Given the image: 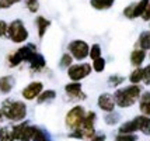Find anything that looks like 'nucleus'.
<instances>
[{
    "label": "nucleus",
    "mask_w": 150,
    "mask_h": 141,
    "mask_svg": "<svg viewBox=\"0 0 150 141\" xmlns=\"http://www.w3.org/2000/svg\"><path fill=\"white\" fill-rule=\"evenodd\" d=\"M143 93V87L140 85H129V86L121 87V89H117L114 92V97H115V103H117L118 107H131L136 103L140 96Z\"/></svg>",
    "instance_id": "nucleus-1"
},
{
    "label": "nucleus",
    "mask_w": 150,
    "mask_h": 141,
    "mask_svg": "<svg viewBox=\"0 0 150 141\" xmlns=\"http://www.w3.org/2000/svg\"><path fill=\"white\" fill-rule=\"evenodd\" d=\"M1 110L7 120L14 123H21L27 117V104L21 100L6 99L1 103Z\"/></svg>",
    "instance_id": "nucleus-2"
},
{
    "label": "nucleus",
    "mask_w": 150,
    "mask_h": 141,
    "mask_svg": "<svg viewBox=\"0 0 150 141\" xmlns=\"http://www.w3.org/2000/svg\"><path fill=\"white\" fill-rule=\"evenodd\" d=\"M96 120H97V114L94 112H87L84 120L81 123V126L77 130H73L72 133H69V138H76V140H91L96 133Z\"/></svg>",
    "instance_id": "nucleus-3"
},
{
    "label": "nucleus",
    "mask_w": 150,
    "mask_h": 141,
    "mask_svg": "<svg viewBox=\"0 0 150 141\" xmlns=\"http://www.w3.org/2000/svg\"><path fill=\"white\" fill-rule=\"evenodd\" d=\"M7 37L10 40L16 42V44H21L24 41L28 40L30 34H28V30L25 28L23 20H13L10 24H8V28H7Z\"/></svg>",
    "instance_id": "nucleus-4"
},
{
    "label": "nucleus",
    "mask_w": 150,
    "mask_h": 141,
    "mask_svg": "<svg viewBox=\"0 0 150 141\" xmlns=\"http://www.w3.org/2000/svg\"><path fill=\"white\" fill-rule=\"evenodd\" d=\"M86 114V109L81 106V104H77V106H74L72 107L67 113H66V117H65V124L66 127L69 128L70 131L73 130H77L80 126H81V123L84 120Z\"/></svg>",
    "instance_id": "nucleus-5"
},
{
    "label": "nucleus",
    "mask_w": 150,
    "mask_h": 141,
    "mask_svg": "<svg viewBox=\"0 0 150 141\" xmlns=\"http://www.w3.org/2000/svg\"><path fill=\"white\" fill-rule=\"evenodd\" d=\"M67 49L73 58L77 61H83L90 55V45L84 40H73L67 45Z\"/></svg>",
    "instance_id": "nucleus-6"
},
{
    "label": "nucleus",
    "mask_w": 150,
    "mask_h": 141,
    "mask_svg": "<svg viewBox=\"0 0 150 141\" xmlns=\"http://www.w3.org/2000/svg\"><path fill=\"white\" fill-rule=\"evenodd\" d=\"M91 71H93V65H90V64H86V62L76 64V65H72L67 69V76L70 78L72 82H80L91 74Z\"/></svg>",
    "instance_id": "nucleus-7"
},
{
    "label": "nucleus",
    "mask_w": 150,
    "mask_h": 141,
    "mask_svg": "<svg viewBox=\"0 0 150 141\" xmlns=\"http://www.w3.org/2000/svg\"><path fill=\"white\" fill-rule=\"evenodd\" d=\"M13 134L16 141H33L34 126H31L28 121H21L13 126Z\"/></svg>",
    "instance_id": "nucleus-8"
},
{
    "label": "nucleus",
    "mask_w": 150,
    "mask_h": 141,
    "mask_svg": "<svg viewBox=\"0 0 150 141\" xmlns=\"http://www.w3.org/2000/svg\"><path fill=\"white\" fill-rule=\"evenodd\" d=\"M42 92H44V83L39 81H35V82H31L30 85H27L21 90V96L25 100H34V99H38V96Z\"/></svg>",
    "instance_id": "nucleus-9"
},
{
    "label": "nucleus",
    "mask_w": 150,
    "mask_h": 141,
    "mask_svg": "<svg viewBox=\"0 0 150 141\" xmlns=\"http://www.w3.org/2000/svg\"><path fill=\"white\" fill-rule=\"evenodd\" d=\"M65 92L70 100H86L87 94L83 92L80 82H70L65 86Z\"/></svg>",
    "instance_id": "nucleus-10"
},
{
    "label": "nucleus",
    "mask_w": 150,
    "mask_h": 141,
    "mask_svg": "<svg viewBox=\"0 0 150 141\" xmlns=\"http://www.w3.org/2000/svg\"><path fill=\"white\" fill-rule=\"evenodd\" d=\"M97 106L100 107V110H103L105 113H111V112H114V110H115V106H117L114 94L108 93V92L101 93L97 99Z\"/></svg>",
    "instance_id": "nucleus-11"
},
{
    "label": "nucleus",
    "mask_w": 150,
    "mask_h": 141,
    "mask_svg": "<svg viewBox=\"0 0 150 141\" xmlns=\"http://www.w3.org/2000/svg\"><path fill=\"white\" fill-rule=\"evenodd\" d=\"M16 85V79L11 75H6L0 78V94H8Z\"/></svg>",
    "instance_id": "nucleus-12"
},
{
    "label": "nucleus",
    "mask_w": 150,
    "mask_h": 141,
    "mask_svg": "<svg viewBox=\"0 0 150 141\" xmlns=\"http://www.w3.org/2000/svg\"><path fill=\"white\" fill-rule=\"evenodd\" d=\"M136 131H139V126L135 119L122 123L118 128V134H135Z\"/></svg>",
    "instance_id": "nucleus-13"
},
{
    "label": "nucleus",
    "mask_w": 150,
    "mask_h": 141,
    "mask_svg": "<svg viewBox=\"0 0 150 141\" xmlns=\"http://www.w3.org/2000/svg\"><path fill=\"white\" fill-rule=\"evenodd\" d=\"M146 59V51L140 49V48H135L131 52V64L135 68H140V65Z\"/></svg>",
    "instance_id": "nucleus-14"
},
{
    "label": "nucleus",
    "mask_w": 150,
    "mask_h": 141,
    "mask_svg": "<svg viewBox=\"0 0 150 141\" xmlns=\"http://www.w3.org/2000/svg\"><path fill=\"white\" fill-rule=\"evenodd\" d=\"M135 120L137 121L139 126V131L143 133L144 135H150V117L144 116V114H139L135 117Z\"/></svg>",
    "instance_id": "nucleus-15"
},
{
    "label": "nucleus",
    "mask_w": 150,
    "mask_h": 141,
    "mask_svg": "<svg viewBox=\"0 0 150 141\" xmlns=\"http://www.w3.org/2000/svg\"><path fill=\"white\" fill-rule=\"evenodd\" d=\"M45 65H46L45 58L39 54V52H35L34 57L30 59V67H31L33 71H37V72H38V71H41V69H44Z\"/></svg>",
    "instance_id": "nucleus-16"
},
{
    "label": "nucleus",
    "mask_w": 150,
    "mask_h": 141,
    "mask_svg": "<svg viewBox=\"0 0 150 141\" xmlns=\"http://www.w3.org/2000/svg\"><path fill=\"white\" fill-rule=\"evenodd\" d=\"M136 48L150 51V31H142L136 41Z\"/></svg>",
    "instance_id": "nucleus-17"
},
{
    "label": "nucleus",
    "mask_w": 150,
    "mask_h": 141,
    "mask_svg": "<svg viewBox=\"0 0 150 141\" xmlns=\"http://www.w3.org/2000/svg\"><path fill=\"white\" fill-rule=\"evenodd\" d=\"M144 81V68H135L129 75V82L132 85H140V82Z\"/></svg>",
    "instance_id": "nucleus-18"
},
{
    "label": "nucleus",
    "mask_w": 150,
    "mask_h": 141,
    "mask_svg": "<svg viewBox=\"0 0 150 141\" xmlns=\"http://www.w3.org/2000/svg\"><path fill=\"white\" fill-rule=\"evenodd\" d=\"M35 24H37V27H38V37L39 38H44L48 27L51 26V21L46 20L45 17H42V16H38L37 20H35Z\"/></svg>",
    "instance_id": "nucleus-19"
},
{
    "label": "nucleus",
    "mask_w": 150,
    "mask_h": 141,
    "mask_svg": "<svg viewBox=\"0 0 150 141\" xmlns=\"http://www.w3.org/2000/svg\"><path fill=\"white\" fill-rule=\"evenodd\" d=\"M150 0H139L136 4H135V9H133V14H132V20L133 19H137V17H142L143 13L146 11V9L149 6Z\"/></svg>",
    "instance_id": "nucleus-20"
},
{
    "label": "nucleus",
    "mask_w": 150,
    "mask_h": 141,
    "mask_svg": "<svg viewBox=\"0 0 150 141\" xmlns=\"http://www.w3.org/2000/svg\"><path fill=\"white\" fill-rule=\"evenodd\" d=\"M0 141H16L13 134V126H4L0 128Z\"/></svg>",
    "instance_id": "nucleus-21"
},
{
    "label": "nucleus",
    "mask_w": 150,
    "mask_h": 141,
    "mask_svg": "<svg viewBox=\"0 0 150 141\" xmlns=\"http://www.w3.org/2000/svg\"><path fill=\"white\" fill-rule=\"evenodd\" d=\"M104 121L107 126H117L118 123L121 121V114L118 112H111V113H107L104 116Z\"/></svg>",
    "instance_id": "nucleus-22"
},
{
    "label": "nucleus",
    "mask_w": 150,
    "mask_h": 141,
    "mask_svg": "<svg viewBox=\"0 0 150 141\" xmlns=\"http://www.w3.org/2000/svg\"><path fill=\"white\" fill-rule=\"evenodd\" d=\"M55 97H56V92H55V90H52V89H48V90H44V92L38 96L37 103H38V104H42V103H45V102L53 100Z\"/></svg>",
    "instance_id": "nucleus-23"
},
{
    "label": "nucleus",
    "mask_w": 150,
    "mask_h": 141,
    "mask_svg": "<svg viewBox=\"0 0 150 141\" xmlns=\"http://www.w3.org/2000/svg\"><path fill=\"white\" fill-rule=\"evenodd\" d=\"M33 141H51L49 135L46 134L42 128L34 126V135H33Z\"/></svg>",
    "instance_id": "nucleus-24"
},
{
    "label": "nucleus",
    "mask_w": 150,
    "mask_h": 141,
    "mask_svg": "<svg viewBox=\"0 0 150 141\" xmlns=\"http://www.w3.org/2000/svg\"><path fill=\"white\" fill-rule=\"evenodd\" d=\"M8 65L11 68H16V67H18L21 62H24L23 61V58H21V55H20L18 51H14V52H11V54L8 55Z\"/></svg>",
    "instance_id": "nucleus-25"
},
{
    "label": "nucleus",
    "mask_w": 150,
    "mask_h": 141,
    "mask_svg": "<svg viewBox=\"0 0 150 141\" xmlns=\"http://www.w3.org/2000/svg\"><path fill=\"white\" fill-rule=\"evenodd\" d=\"M105 65H107V61L101 57V58H98V59L93 61V71H96L97 74H101V72H104Z\"/></svg>",
    "instance_id": "nucleus-26"
},
{
    "label": "nucleus",
    "mask_w": 150,
    "mask_h": 141,
    "mask_svg": "<svg viewBox=\"0 0 150 141\" xmlns=\"http://www.w3.org/2000/svg\"><path fill=\"white\" fill-rule=\"evenodd\" d=\"M101 54H103V51H101V45L100 44H93L91 47H90V58L93 61L98 59V58H101Z\"/></svg>",
    "instance_id": "nucleus-27"
},
{
    "label": "nucleus",
    "mask_w": 150,
    "mask_h": 141,
    "mask_svg": "<svg viewBox=\"0 0 150 141\" xmlns=\"http://www.w3.org/2000/svg\"><path fill=\"white\" fill-rule=\"evenodd\" d=\"M73 59H74V58L72 57V54H63L62 58H60V62H59V64H60V68H63V69L67 68V69H69V68L73 65Z\"/></svg>",
    "instance_id": "nucleus-28"
},
{
    "label": "nucleus",
    "mask_w": 150,
    "mask_h": 141,
    "mask_svg": "<svg viewBox=\"0 0 150 141\" xmlns=\"http://www.w3.org/2000/svg\"><path fill=\"white\" fill-rule=\"evenodd\" d=\"M124 81H125V78L121 76V75H111V76L108 78V83H110L111 87H118Z\"/></svg>",
    "instance_id": "nucleus-29"
},
{
    "label": "nucleus",
    "mask_w": 150,
    "mask_h": 141,
    "mask_svg": "<svg viewBox=\"0 0 150 141\" xmlns=\"http://www.w3.org/2000/svg\"><path fill=\"white\" fill-rule=\"evenodd\" d=\"M139 137L136 134H117L114 141H137Z\"/></svg>",
    "instance_id": "nucleus-30"
},
{
    "label": "nucleus",
    "mask_w": 150,
    "mask_h": 141,
    "mask_svg": "<svg viewBox=\"0 0 150 141\" xmlns=\"http://www.w3.org/2000/svg\"><path fill=\"white\" fill-rule=\"evenodd\" d=\"M139 110L142 114L150 117V102H139Z\"/></svg>",
    "instance_id": "nucleus-31"
},
{
    "label": "nucleus",
    "mask_w": 150,
    "mask_h": 141,
    "mask_svg": "<svg viewBox=\"0 0 150 141\" xmlns=\"http://www.w3.org/2000/svg\"><path fill=\"white\" fill-rule=\"evenodd\" d=\"M21 0H0V10H6L8 7H11L13 4H17Z\"/></svg>",
    "instance_id": "nucleus-32"
},
{
    "label": "nucleus",
    "mask_w": 150,
    "mask_h": 141,
    "mask_svg": "<svg viewBox=\"0 0 150 141\" xmlns=\"http://www.w3.org/2000/svg\"><path fill=\"white\" fill-rule=\"evenodd\" d=\"M27 7L31 13H37L39 9V3L38 0H27Z\"/></svg>",
    "instance_id": "nucleus-33"
},
{
    "label": "nucleus",
    "mask_w": 150,
    "mask_h": 141,
    "mask_svg": "<svg viewBox=\"0 0 150 141\" xmlns=\"http://www.w3.org/2000/svg\"><path fill=\"white\" fill-rule=\"evenodd\" d=\"M90 4H91L93 9H96V10H108L105 4L103 3V0H90Z\"/></svg>",
    "instance_id": "nucleus-34"
},
{
    "label": "nucleus",
    "mask_w": 150,
    "mask_h": 141,
    "mask_svg": "<svg viewBox=\"0 0 150 141\" xmlns=\"http://www.w3.org/2000/svg\"><path fill=\"white\" fill-rule=\"evenodd\" d=\"M135 4H136V3H131V4H128V6L124 9V16L126 17V19H131V20H132V14H133Z\"/></svg>",
    "instance_id": "nucleus-35"
},
{
    "label": "nucleus",
    "mask_w": 150,
    "mask_h": 141,
    "mask_svg": "<svg viewBox=\"0 0 150 141\" xmlns=\"http://www.w3.org/2000/svg\"><path fill=\"white\" fill-rule=\"evenodd\" d=\"M7 28H8V24L4 20H0V37L7 35Z\"/></svg>",
    "instance_id": "nucleus-36"
},
{
    "label": "nucleus",
    "mask_w": 150,
    "mask_h": 141,
    "mask_svg": "<svg viewBox=\"0 0 150 141\" xmlns=\"http://www.w3.org/2000/svg\"><path fill=\"white\" fill-rule=\"evenodd\" d=\"M144 83L146 85H150V64L147 67H144Z\"/></svg>",
    "instance_id": "nucleus-37"
},
{
    "label": "nucleus",
    "mask_w": 150,
    "mask_h": 141,
    "mask_svg": "<svg viewBox=\"0 0 150 141\" xmlns=\"http://www.w3.org/2000/svg\"><path fill=\"white\" fill-rule=\"evenodd\" d=\"M139 102H150V90L143 92L142 96H140V99H139Z\"/></svg>",
    "instance_id": "nucleus-38"
},
{
    "label": "nucleus",
    "mask_w": 150,
    "mask_h": 141,
    "mask_svg": "<svg viewBox=\"0 0 150 141\" xmlns=\"http://www.w3.org/2000/svg\"><path fill=\"white\" fill-rule=\"evenodd\" d=\"M105 140H107V135L101 133V134H96L91 140H88V141H105Z\"/></svg>",
    "instance_id": "nucleus-39"
},
{
    "label": "nucleus",
    "mask_w": 150,
    "mask_h": 141,
    "mask_svg": "<svg viewBox=\"0 0 150 141\" xmlns=\"http://www.w3.org/2000/svg\"><path fill=\"white\" fill-rule=\"evenodd\" d=\"M142 20L150 21V3H149V6H147V9H146V11L143 13V16H142Z\"/></svg>",
    "instance_id": "nucleus-40"
},
{
    "label": "nucleus",
    "mask_w": 150,
    "mask_h": 141,
    "mask_svg": "<svg viewBox=\"0 0 150 141\" xmlns=\"http://www.w3.org/2000/svg\"><path fill=\"white\" fill-rule=\"evenodd\" d=\"M114 1H115V0H103V3L105 4V7H107V9H110V7H112V4H114Z\"/></svg>",
    "instance_id": "nucleus-41"
},
{
    "label": "nucleus",
    "mask_w": 150,
    "mask_h": 141,
    "mask_svg": "<svg viewBox=\"0 0 150 141\" xmlns=\"http://www.w3.org/2000/svg\"><path fill=\"white\" fill-rule=\"evenodd\" d=\"M3 119H4V113H3V110L0 109V121H3Z\"/></svg>",
    "instance_id": "nucleus-42"
},
{
    "label": "nucleus",
    "mask_w": 150,
    "mask_h": 141,
    "mask_svg": "<svg viewBox=\"0 0 150 141\" xmlns=\"http://www.w3.org/2000/svg\"><path fill=\"white\" fill-rule=\"evenodd\" d=\"M149 57H150V54H149Z\"/></svg>",
    "instance_id": "nucleus-43"
}]
</instances>
